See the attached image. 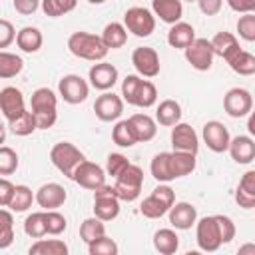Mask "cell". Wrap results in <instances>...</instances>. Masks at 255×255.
I'll return each instance as SVG.
<instances>
[{"label":"cell","mask_w":255,"mask_h":255,"mask_svg":"<svg viewBox=\"0 0 255 255\" xmlns=\"http://www.w3.org/2000/svg\"><path fill=\"white\" fill-rule=\"evenodd\" d=\"M247 129H249V133L255 137V110H251V114H249V118H247Z\"/></svg>","instance_id":"obj_56"},{"label":"cell","mask_w":255,"mask_h":255,"mask_svg":"<svg viewBox=\"0 0 255 255\" xmlns=\"http://www.w3.org/2000/svg\"><path fill=\"white\" fill-rule=\"evenodd\" d=\"M88 253L90 255H118V243L112 237L104 235L88 245Z\"/></svg>","instance_id":"obj_44"},{"label":"cell","mask_w":255,"mask_h":255,"mask_svg":"<svg viewBox=\"0 0 255 255\" xmlns=\"http://www.w3.org/2000/svg\"><path fill=\"white\" fill-rule=\"evenodd\" d=\"M237 253L239 255H255V243H245V245H241L239 249H237Z\"/></svg>","instance_id":"obj_55"},{"label":"cell","mask_w":255,"mask_h":255,"mask_svg":"<svg viewBox=\"0 0 255 255\" xmlns=\"http://www.w3.org/2000/svg\"><path fill=\"white\" fill-rule=\"evenodd\" d=\"M16 44H18V48H20L22 52L34 54V52H38V50L42 48L44 36H42V32H40L38 28H34V26H24V28L16 34Z\"/></svg>","instance_id":"obj_28"},{"label":"cell","mask_w":255,"mask_h":255,"mask_svg":"<svg viewBox=\"0 0 255 255\" xmlns=\"http://www.w3.org/2000/svg\"><path fill=\"white\" fill-rule=\"evenodd\" d=\"M129 124L133 126V131L137 135V141H149L155 137L157 133V124L153 118H149L147 114H133L128 118Z\"/></svg>","instance_id":"obj_30"},{"label":"cell","mask_w":255,"mask_h":255,"mask_svg":"<svg viewBox=\"0 0 255 255\" xmlns=\"http://www.w3.org/2000/svg\"><path fill=\"white\" fill-rule=\"evenodd\" d=\"M68 50L76 58H82L88 62H102L110 48L104 44L102 36H96L90 32H74L68 38Z\"/></svg>","instance_id":"obj_2"},{"label":"cell","mask_w":255,"mask_h":255,"mask_svg":"<svg viewBox=\"0 0 255 255\" xmlns=\"http://www.w3.org/2000/svg\"><path fill=\"white\" fill-rule=\"evenodd\" d=\"M175 203V191L165 185V183H159L139 205V211L143 217L147 219H159L163 217L165 213H169L171 205Z\"/></svg>","instance_id":"obj_4"},{"label":"cell","mask_w":255,"mask_h":255,"mask_svg":"<svg viewBox=\"0 0 255 255\" xmlns=\"http://www.w3.org/2000/svg\"><path fill=\"white\" fill-rule=\"evenodd\" d=\"M72 179H74L80 187L96 191V189H100L102 185H106V171H104L98 163L84 159V161L76 167V171H74Z\"/></svg>","instance_id":"obj_12"},{"label":"cell","mask_w":255,"mask_h":255,"mask_svg":"<svg viewBox=\"0 0 255 255\" xmlns=\"http://www.w3.org/2000/svg\"><path fill=\"white\" fill-rule=\"evenodd\" d=\"M22 68H24V60L18 54H10L6 50L0 52V78L2 80H8V78L20 74Z\"/></svg>","instance_id":"obj_39"},{"label":"cell","mask_w":255,"mask_h":255,"mask_svg":"<svg viewBox=\"0 0 255 255\" xmlns=\"http://www.w3.org/2000/svg\"><path fill=\"white\" fill-rule=\"evenodd\" d=\"M112 139L116 145L120 147H131L137 143V135L133 131V126L129 124V120H122L114 126L112 129Z\"/></svg>","instance_id":"obj_35"},{"label":"cell","mask_w":255,"mask_h":255,"mask_svg":"<svg viewBox=\"0 0 255 255\" xmlns=\"http://www.w3.org/2000/svg\"><path fill=\"white\" fill-rule=\"evenodd\" d=\"M153 247L161 255H173L179 249V237L173 229H157L153 233Z\"/></svg>","instance_id":"obj_31"},{"label":"cell","mask_w":255,"mask_h":255,"mask_svg":"<svg viewBox=\"0 0 255 255\" xmlns=\"http://www.w3.org/2000/svg\"><path fill=\"white\" fill-rule=\"evenodd\" d=\"M120 201L112 185H102L94 191V215L104 221L116 219L120 215Z\"/></svg>","instance_id":"obj_9"},{"label":"cell","mask_w":255,"mask_h":255,"mask_svg":"<svg viewBox=\"0 0 255 255\" xmlns=\"http://www.w3.org/2000/svg\"><path fill=\"white\" fill-rule=\"evenodd\" d=\"M24 231L28 237L32 239H40L44 235H48V223H46V209L44 211H36L30 213L24 219Z\"/></svg>","instance_id":"obj_36"},{"label":"cell","mask_w":255,"mask_h":255,"mask_svg":"<svg viewBox=\"0 0 255 255\" xmlns=\"http://www.w3.org/2000/svg\"><path fill=\"white\" fill-rule=\"evenodd\" d=\"M104 223H106V221L100 219V217H96V215L84 219L82 225H80V237L84 239V243L90 245L92 241L104 237V235H106V225H104Z\"/></svg>","instance_id":"obj_37"},{"label":"cell","mask_w":255,"mask_h":255,"mask_svg":"<svg viewBox=\"0 0 255 255\" xmlns=\"http://www.w3.org/2000/svg\"><path fill=\"white\" fill-rule=\"evenodd\" d=\"M171 169H173L175 179L189 175V173L195 169V153L173 149V151H171Z\"/></svg>","instance_id":"obj_33"},{"label":"cell","mask_w":255,"mask_h":255,"mask_svg":"<svg viewBox=\"0 0 255 255\" xmlns=\"http://www.w3.org/2000/svg\"><path fill=\"white\" fill-rule=\"evenodd\" d=\"M141 185H143V171L141 167L129 163L116 179H114V191L122 201H135L141 193Z\"/></svg>","instance_id":"obj_6"},{"label":"cell","mask_w":255,"mask_h":255,"mask_svg":"<svg viewBox=\"0 0 255 255\" xmlns=\"http://www.w3.org/2000/svg\"><path fill=\"white\" fill-rule=\"evenodd\" d=\"M201 135H203L205 145H207L211 151H215V153H223V151H227V149H229L231 135H229L227 128H225L221 122H217V120L207 122V124L203 126Z\"/></svg>","instance_id":"obj_15"},{"label":"cell","mask_w":255,"mask_h":255,"mask_svg":"<svg viewBox=\"0 0 255 255\" xmlns=\"http://www.w3.org/2000/svg\"><path fill=\"white\" fill-rule=\"evenodd\" d=\"M40 6H42V0H14L16 12H20V14H24V16L34 14Z\"/></svg>","instance_id":"obj_52"},{"label":"cell","mask_w":255,"mask_h":255,"mask_svg":"<svg viewBox=\"0 0 255 255\" xmlns=\"http://www.w3.org/2000/svg\"><path fill=\"white\" fill-rule=\"evenodd\" d=\"M213 58H215V52H213L211 40L195 38L191 42V46L185 48V60L197 72H207L211 68V64H213Z\"/></svg>","instance_id":"obj_10"},{"label":"cell","mask_w":255,"mask_h":255,"mask_svg":"<svg viewBox=\"0 0 255 255\" xmlns=\"http://www.w3.org/2000/svg\"><path fill=\"white\" fill-rule=\"evenodd\" d=\"M197 221V209L187 203V201H179V203H173L171 209H169V223L175 227V229H191V225H195Z\"/></svg>","instance_id":"obj_21"},{"label":"cell","mask_w":255,"mask_h":255,"mask_svg":"<svg viewBox=\"0 0 255 255\" xmlns=\"http://www.w3.org/2000/svg\"><path fill=\"white\" fill-rule=\"evenodd\" d=\"M149 171L153 175V179H157L159 183H167L173 181V169H171V151H159L157 155H153L151 163H149Z\"/></svg>","instance_id":"obj_27"},{"label":"cell","mask_w":255,"mask_h":255,"mask_svg":"<svg viewBox=\"0 0 255 255\" xmlns=\"http://www.w3.org/2000/svg\"><path fill=\"white\" fill-rule=\"evenodd\" d=\"M14 239V219L8 209L0 211V249H6Z\"/></svg>","instance_id":"obj_43"},{"label":"cell","mask_w":255,"mask_h":255,"mask_svg":"<svg viewBox=\"0 0 255 255\" xmlns=\"http://www.w3.org/2000/svg\"><path fill=\"white\" fill-rule=\"evenodd\" d=\"M86 159V155L70 141H58L52 149H50V161L54 163V167L64 173L66 177L72 179L76 167Z\"/></svg>","instance_id":"obj_5"},{"label":"cell","mask_w":255,"mask_h":255,"mask_svg":"<svg viewBox=\"0 0 255 255\" xmlns=\"http://www.w3.org/2000/svg\"><path fill=\"white\" fill-rule=\"evenodd\" d=\"M223 110L231 118H243L253 110V98L243 88H231L223 96Z\"/></svg>","instance_id":"obj_14"},{"label":"cell","mask_w":255,"mask_h":255,"mask_svg":"<svg viewBox=\"0 0 255 255\" xmlns=\"http://www.w3.org/2000/svg\"><path fill=\"white\" fill-rule=\"evenodd\" d=\"M30 110L38 122V129H48L58 118V98L50 88H38L30 96Z\"/></svg>","instance_id":"obj_3"},{"label":"cell","mask_w":255,"mask_h":255,"mask_svg":"<svg viewBox=\"0 0 255 255\" xmlns=\"http://www.w3.org/2000/svg\"><path fill=\"white\" fill-rule=\"evenodd\" d=\"M171 145L177 151H189V153H197L199 149V137L195 133V129L189 124H175L171 128Z\"/></svg>","instance_id":"obj_17"},{"label":"cell","mask_w":255,"mask_h":255,"mask_svg":"<svg viewBox=\"0 0 255 255\" xmlns=\"http://www.w3.org/2000/svg\"><path fill=\"white\" fill-rule=\"evenodd\" d=\"M195 40V30L191 24L187 22H175L171 24L169 32H167V44L171 48H179V50H185L187 46H191V42Z\"/></svg>","instance_id":"obj_25"},{"label":"cell","mask_w":255,"mask_h":255,"mask_svg":"<svg viewBox=\"0 0 255 255\" xmlns=\"http://www.w3.org/2000/svg\"><path fill=\"white\" fill-rule=\"evenodd\" d=\"M211 46H213L215 56L223 58L225 62H229V60L241 50L237 38H235L231 32H217V34L211 38Z\"/></svg>","instance_id":"obj_26"},{"label":"cell","mask_w":255,"mask_h":255,"mask_svg":"<svg viewBox=\"0 0 255 255\" xmlns=\"http://www.w3.org/2000/svg\"><path fill=\"white\" fill-rule=\"evenodd\" d=\"M128 165H129V161H128L126 155H122V153H110L108 155V161H106V171H108V175H112L116 179Z\"/></svg>","instance_id":"obj_48"},{"label":"cell","mask_w":255,"mask_h":255,"mask_svg":"<svg viewBox=\"0 0 255 255\" xmlns=\"http://www.w3.org/2000/svg\"><path fill=\"white\" fill-rule=\"evenodd\" d=\"M197 4H199V10L205 16H215V14H219V10L223 6V0H197Z\"/></svg>","instance_id":"obj_54"},{"label":"cell","mask_w":255,"mask_h":255,"mask_svg":"<svg viewBox=\"0 0 255 255\" xmlns=\"http://www.w3.org/2000/svg\"><path fill=\"white\" fill-rule=\"evenodd\" d=\"M66 189L60 185V183H44L38 191H36V203L42 207V209H58L66 203Z\"/></svg>","instance_id":"obj_20"},{"label":"cell","mask_w":255,"mask_h":255,"mask_svg":"<svg viewBox=\"0 0 255 255\" xmlns=\"http://www.w3.org/2000/svg\"><path fill=\"white\" fill-rule=\"evenodd\" d=\"M88 2H90V4H104L106 0H88Z\"/></svg>","instance_id":"obj_57"},{"label":"cell","mask_w":255,"mask_h":255,"mask_svg":"<svg viewBox=\"0 0 255 255\" xmlns=\"http://www.w3.org/2000/svg\"><path fill=\"white\" fill-rule=\"evenodd\" d=\"M229 155L235 163H251L255 159V139L251 135H237L231 137L229 143Z\"/></svg>","instance_id":"obj_22"},{"label":"cell","mask_w":255,"mask_h":255,"mask_svg":"<svg viewBox=\"0 0 255 255\" xmlns=\"http://www.w3.org/2000/svg\"><path fill=\"white\" fill-rule=\"evenodd\" d=\"M14 191H16V185L12 181H8L6 177L0 179V205L2 207H8L12 197H14Z\"/></svg>","instance_id":"obj_50"},{"label":"cell","mask_w":255,"mask_h":255,"mask_svg":"<svg viewBox=\"0 0 255 255\" xmlns=\"http://www.w3.org/2000/svg\"><path fill=\"white\" fill-rule=\"evenodd\" d=\"M131 64H133L135 72L139 76H143V78H155L159 74V68H161L157 52L153 48H149V46L135 48L133 54H131Z\"/></svg>","instance_id":"obj_13"},{"label":"cell","mask_w":255,"mask_h":255,"mask_svg":"<svg viewBox=\"0 0 255 255\" xmlns=\"http://www.w3.org/2000/svg\"><path fill=\"white\" fill-rule=\"evenodd\" d=\"M155 122L165 128H173L181 122V106L175 100H163L155 110Z\"/></svg>","instance_id":"obj_29"},{"label":"cell","mask_w":255,"mask_h":255,"mask_svg":"<svg viewBox=\"0 0 255 255\" xmlns=\"http://www.w3.org/2000/svg\"><path fill=\"white\" fill-rule=\"evenodd\" d=\"M229 8L239 14H251L255 12V0H227Z\"/></svg>","instance_id":"obj_53"},{"label":"cell","mask_w":255,"mask_h":255,"mask_svg":"<svg viewBox=\"0 0 255 255\" xmlns=\"http://www.w3.org/2000/svg\"><path fill=\"white\" fill-rule=\"evenodd\" d=\"M32 201H36V193H32V189L28 185H16L14 197H12L8 207L16 213H22V211H28L32 207Z\"/></svg>","instance_id":"obj_41"},{"label":"cell","mask_w":255,"mask_h":255,"mask_svg":"<svg viewBox=\"0 0 255 255\" xmlns=\"http://www.w3.org/2000/svg\"><path fill=\"white\" fill-rule=\"evenodd\" d=\"M122 96L124 102L135 108H151L157 102V90L149 80H143V76L129 74L122 82Z\"/></svg>","instance_id":"obj_1"},{"label":"cell","mask_w":255,"mask_h":255,"mask_svg":"<svg viewBox=\"0 0 255 255\" xmlns=\"http://www.w3.org/2000/svg\"><path fill=\"white\" fill-rule=\"evenodd\" d=\"M151 12L165 24H175L183 16L181 0H151Z\"/></svg>","instance_id":"obj_24"},{"label":"cell","mask_w":255,"mask_h":255,"mask_svg":"<svg viewBox=\"0 0 255 255\" xmlns=\"http://www.w3.org/2000/svg\"><path fill=\"white\" fill-rule=\"evenodd\" d=\"M94 112L96 118L102 122H116L124 112V100L114 92H104L94 102Z\"/></svg>","instance_id":"obj_16"},{"label":"cell","mask_w":255,"mask_h":255,"mask_svg":"<svg viewBox=\"0 0 255 255\" xmlns=\"http://www.w3.org/2000/svg\"><path fill=\"white\" fill-rule=\"evenodd\" d=\"M185 2H197V0H185Z\"/></svg>","instance_id":"obj_58"},{"label":"cell","mask_w":255,"mask_h":255,"mask_svg":"<svg viewBox=\"0 0 255 255\" xmlns=\"http://www.w3.org/2000/svg\"><path fill=\"white\" fill-rule=\"evenodd\" d=\"M227 64L239 76H253L255 74V56L245 52V50H239Z\"/></svg>","instance_id":"obj_40"},{"label":"cell","mask_w":255,"mask_h":255,"mask_svg":"<svg viewBox=\"0 0 255 255\" xmlns=\"http://www.w3.org/2000/svg\"><path fill=\"white\" fill-rule=\"evenodd\" d=\"M124 26L137 38H147L155 30V14L141 6H131L124 14Z\"/></svg>","instance_id":"obj_8"},{"label":"cell","mask_w":255,"mask_h":255,"mask_svg":"<svg viewBox=\"0 0 255 255\" xmlns=\"http://www.w3.org/2000/svg\"><path fill=\"white\" fill-rule=\"evenodd\" d=\"M219 219V227H221V235H223V243H229L235 237V223L231 221V217L227 215H217Z\"/></svg>","instance_id":"obj_51"},{"label":"cell","mask_w":255,"mask_h":255,"mask_svg":"<svg viewBox=\"0 0 255 255\" xmlns=\"http://www.w3.org/2000/svg\"><path fill=\"white\" fill-rule=\"evenodd\" d=\"M78 0H42V10L50 18H60L76 8Z\"/></svg>","instance_id":"obj_42"},{"label":"cell","mask_w":255,"mask_h":255,"mask_svg":"<svg viewBox=\"0 0 255 255\" xmlns=\"http://www.w3.org/2000/svg\"><path fill=\"white\" fill-rule=\"evenodd\" d=\"M8 128L12 129V133L24 137V135H30V133H34V131L38 129V122H36L32 110H30V112L26 110V112H22L18 118L10 120V122H8Z\"/></svg>","instance_id":"obj_38"},{"label":"cell","mask_w":255,"mask_h":255,"mask_svg":"<svg viewBox=\"0 0 255 255\" xmlns=\"http://www.w3.org/2000/svg\"><path fill=\"white\" fill-rule=\"evenodd\" d=\"M237 34L247 42H255V14H243L237 20Z\"/></svg>","instance_id":"obj_46"},{"label":"cell","mask_w":255,"mask_h":255,"mask_svg":"<svg viewBox=\"0 0 255 255\" xmlns=\"http://www.w3.org/2000/svg\"><path fill=\"white\" fill-rule=\"evenodd\" d=\"M58 92H60V98L66 102V104H82L86 102L88 94H90V88H88V82L78 76V74H68L60 80L58 84Z\"/></svg>","instance_id":"obj_11"},{"label":"cell","mask_w":255,"mask_h":255,"mask_svg":"<svg viewBox=\"0 0 255 255\" xmlns=\"http://www.w3.org/2000/svg\"><path fill=\"white\" fill-rule=\"evenodd\" d=\"M16 169H18V153L10 149L8 145H2L0 147V173L10 175Z\"/></svg>","instance_id":"obj_45"},{"label":"cell","mask_w":255,"mask_h":255,"mask_svg":"<svg viewBox=\"0 0 255 255\" xmlns=\"http://www.w3.org/2000/svg\"><path fill=\"white\" fill-rule=\"evenodd\" d=\"M90 84L96 88V90H102V92H108L116 86L118 82V68L114 64H108V62H96L92 68H90Z\"/></svg>","instance_id":"obj_18"},{"label":"cell","mask_w":255,"mask_h":255,"mask_svg":"<svg viewBox=\"0 0 255 255\" xmlns=\"http://www.w3.org/2000/svg\"><path fill=\"white\" fill-rule=\"evenodd\" d=\"M46 223H48V235H60L68 227L66 217L56 209H46Z\"/></svg>","instance_id":"obj_47"},{"label":"cell","mask_w":255,"mask_h":255,"mask_svg":"<svg viewBox=\"0 0 255 255\" xmlns=\"http://www.w3.org/2000/svg\"><path fill=\"white\" fill-rule=\"evenodd\" d=\"M30 255H68V245L60 239H38L28 249Z\"/></svg>","instance_id":"obj_34"},{"label":"cell","mask_w":255,"mask_h":255,"mask_svg":"<svg viewBox=\"0 0 255 255\" xmlns=\"http://www.w3.org/2000/svg\"><path fill=\"white\" fill-rule=\"evenodd\" d=\"M195 241H197L199 249L207 251V253H213L223 245V235H221V227H219L217 215H207V217H201L197 221Z\"/></svg>","instance_id":"obj_7"},{"label":"cell","mask_w":255,"mask_h":255,"mask_svg":"<svg viewBox=\"0 0 255 255\" xmlns=\"http://www.w3.org/2000/svg\"><path fill=\"white\" fill-rule=\"evenodd\" d=\"M0 110H2V116L8 122L14 120V118H18L22 112H26L22 92L18 88H14V86L2 88V92H0Z\"/></svg>","instance_id":"obj_19"},{"label":"cell","mask_w":255,"mask_h":255,"mask_svg":"<svg viewBox=\"0 0 255 255\" xmlns=\"http://www.w3.org/2000/svg\"><path fill=\"white\" fill-rule=\"evenodd\" d=\"M102 40L110 50L122 48L128 42V28L120 22H110V24H106V28L102 32Z\"/></svg>","instance_id":"obj_32"},{"label":"cell","mask_w":255,"mask_h":255,"mask_svg":"<svg viewBox=\"0 0 255 255\" xmlns=\"http://www.w3.org/2000/svg\"><path fill=\"white\" fill-rule=\"evenodd\" d=\"M12 40H16L14 26H12L6 18H2V20H0V48H2V50L8 48V46L12 44Z\"/></svg>","instance_id":"obj_49"},{"label":"cell","mask_w":255,"mask_h":255,"mask_svg":"<svg viewBox=\"0 0 255 255\" xmlns=\"http://www.w3.org/2000/svg\"><path fill=\"white\" fill-rule=\"evenodd\" d=\"M235 201L243 209H255V171H245L235 189Z\"/></svg>","instance_id":"obj_23"}]
</instances>
